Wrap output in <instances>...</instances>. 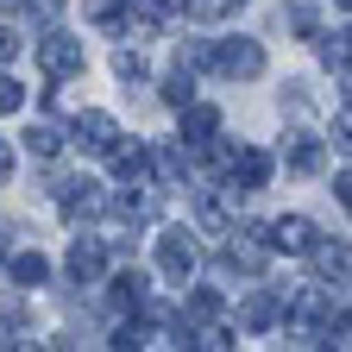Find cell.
Returning <instances> with one entry per match:
<instances>
[{
  "instance_id": "cell-1",
  "label": "cell",
  "mask_w": 352,
  "mask_h": 352,
  "mask_svg": "<svg viewBox=\"0 0 352 352\" xmlns=\"http://www.w3.org/2000/svg\"><path fill=\"white\" fill-rule=\"evenodd\" d=\"M208 63L227 76V82H258L264 76V44L258 38H227V44H214Z\"/></svg>"
},
{
  "instance_id": "cell-2",
  "label": "cell",
  "mask_w": 352,
  "mask_h": 352,
  "mask_svg": "<svg viewBox=\"0 0 352 352\" xmlns=\"http://www.w3.org/2000/svg\"><path fill=\"white\" fill-rule=\"evenodd\" d=\"M220 164H227V183H233L239 195H252V189H264V183H271V157H264V151H252V145L220 151Z\"/></svg>"
},
{
  "instance_id": "cell-3",
  "label": "cell",
  "mask_w": 352,
  "mask_h": 352,
  "mask_svg": "<svg viewBox=\"0 0 352 352\" xmlns=\"http://www.w3.org/2000/svg\"><path fill=\"white\" fill-rule=\"evenodd\" d=\"M38 63H44V76L51 82H69V76H82V38H69V32H51L38 44Z\"/></svg>"
},
{
  "instance_id": "cell-4",
  "label": "cell",
  "mask_w": 352,
  "mask_h": 352,
  "mask_svg": "<svg viewBox=\"0 0 352 352\" xmlns=\"http://www.w3.org/2000/svg\"><path fill=\"white\" fill-rule=\"evenodd\" d=\"M233 208H239V189L233 183H214V189H195V214L208 233H227L233 227Z\"/></svg>"
},
{
  "instance_id": "cell-5",
  "label": "cell",
  "mask_w": 352,
  "mask_h": 352,
  "mask_svg": "<svg viewBox=\"0 0 352 352\" xmlns=\"http://www.w3.org/2000/svg\"><path fill=\"white\" fill-rule=\"evenodd\" d=\"M258 239L271 245V252H308V245H315V220L283 214V220H271V227H258Z\"/></svg>"
},
{
  "instance_id": "cell-6",
  "label": "cell",
  "mask_w": 352,
  "mask_h": 352,
  "mask_svg": "<svg viewBox=\"0 0 352 352\" xmlns=\"http://www.w3.org/2000/svg\"><path fill=\"white\" fill-rule=\"evenodd\" d=\"M157 271H164V283H189L195 277V245H189V233H164L157 239Z\"/></svg>"
},
{
  "instance_id": "cell-7",
  "label": "cell",
  "mask_w": 352,
  "mask_h": 352,
  "mask_svg": "<svg viewBox=\"0 0 352 352\" xmlns=\"http://www.w3.org/2000/svg\"><path fill=\"white\" fill-rule=\"evenodd\" d=\"M76 145H82L88 157H107V151L120 145V126H113L107 113H76Z\"/></svg>"
},
{
  "instance_id": "cell-8",
  "label": "cell",
  "mask_w": 352,
  "mask_h": 352,
  "mask_svg": "<svg viewBox=\"0 0 352 352\" xmlns=\"http://www.w3.org/2000/svg\"><path fill=\"white\" fill-rule=\"evenodd\" d=\"M220 258H227V264H233V271H245V277H258V271H264V258H271V245H264V239H258V227H245L239 239H227V245H220Z\"/></svg>"
},
{
  "instance_id": "cell-9",
  "label": "cell",
  "mask_w": 352,
  "mask_h": 352,
  "mask_svg": "<svg viewBox=\"0 0 352 352\" xmlns=\"http://www.w3.org/2000/svg\"><path fill=\"white\" fill-rule=\"evenodd\" d=\"M57 201H63V214H69V220H95V214L107 208L101 183H88V176H76V183H63V189H57Z\"/></svg>"
},
{
  "instance_id": "cell-10",
  "label": "cell",
  "mask_w": 352,
  "mask_h": 352,
  "mask_svg": "<svg viewBox=\"0 0 352 352\" xmlns=\"http://www.w3.org/2000/svg\"><path fill=\"white\" fill-rule=\"evenodd\" d=\"M283 164H289L296 176H315V170L327 164V151H321L315 132H289V139H283Z\"/></svg>"
},
{
  "instance_id": "cell-11",
  "label": "cell",
  "mask_w": 352,
  "mask_h": 352,
  "mask_svg": "<svg viewBox=\"0 0 352 352\" xmlns=\"http://www.w3.org/2000/svg\"><path fill=\"white\" fill-rule=\"evenodd\" d=\"M63 264H69V277H76V283H95V277L107 271V245H101V239H76Z\"/></svg>"
},
{
  "instance_id": "cell-12",
  "label": "cell",
  "mask_w": 352,
  "mask_h": 352,
  "mask_svg": "<svg viewBox=\"0 0 352 352\" xmlns=\"http://www.w3.org/2000/svg\"><path fill=\"white\" fill-rule=\"evenodd\" d=\"M214 132H220V113H214L208 101H183V139H189V145H208Z\"/></svg>"
},
{
  "instance_id": "cell-13",
  "label": "cell",
  "mask_w": 352,
  "mask_h": 352,
  "mask_svg": "<svg viewBox=\"0 0 352 352\" xmlns=\"http://www.w3.org/2000/svg\"><path fill=\"white\" fill-rule=\"evenodd\" d=\"M113 176H126V183H145V170H151V151L145 145H113Z\"/></svg>"
},
{
  "instance_id": "cell-14",
  "label": "cell",
  "mask_w": 352,
  "mask_h": 352,
  "mask_svg": "<svg viewBox=\"0 0 352 352\" xmlns=\"http://www.w3.org/2000/svg\"><path fill=\"white\" fill-rule=\"evenodd\" d=\"M145 296H151V277H145V271L113 277V308H145Z\"/></svg>"
},
{
  "instance_id": "cell-15",
  "label": "cell",
  "mask_w": 352,
  "mask_h": 352,
  "mask_svg": "<svg viewBox=\"0 0 352 352\" xmlns=\"http://www.w3.org/2000/svg\"><path fill=\"white\" fill-rule=\"evenodd\" d=\"M25 151H32V157H57V151H63V132H57L51 120H38V126L25 132Z\"/></svg>"
},
{
  "instance_id": "cell-16",
  "label": "cell",
  "mask_w": 352,
  "mask_h": 352,
  "mask_svg": "<svg viewBox=\"0 0 352 352\" xmlns=\"http://www.w3.org/2000/svg\"><path fill=\"white\" fill-rule=\"evenodd\" d=\"M277 321V296H252L245 308H239V327H252V333H264Z\"/></svg>"
},
{
  "instance_id": "cell-17",
  "label": "cell",
  "mask_w": 352,
  "mask_h": 352,
  "mask_svg": "<svg viewBox=\"0 0 352 352\" xmlns=\"http://www.w3.org/2000/svg\"><path fill=\"white\" fill-rule=\"evenodd\" d=\"M44 277H51V264H44L38 252H19V258H13V283H19V289H38Z\"/></svg>"
},
{
  "instance_id": "cell-18",
  "label": "cell",
  "mask_w": 352,
  "mask_h": 352,
  "mask_svg": "<svg viewBox=\"0 0 352 352\" xmlns=\"http://www.w3.org/2000/svg\"><path fill=\"white\" fill-rule=\"evenodd\" d=\"M308 252H315V271L321 277H346L352 271V252L346 245H308Z\"/></svg>"
},
{
  "instance_id": "cell-19",
  "label": "cell",
  "mask_w": 352,
  "mask_h": 352,
  "mask_svg": "<svg viewBox=\"0 0 352 352\" xmlns=\"http://www.w3.org/2000/svg\"><path fill=\"white\" fill-rule=\"evenodd\" d=\"M164 101H170V107H183V101H195V82H189V69H183V63L170 69V82H164Z\"/></svg>"
},
{
  "instance_id": "cell-20",
  "label": "cell",
  "mask_w": 352,
  "mask_h": 352,
  "mask_svg": "<svg viewBox=\"0 0 352 352\" xmlns=\"http://www.w3.org/2000/svg\"><path fill=\"white\" fill-rule=\"evenodd\" d=\"M233 7H239V0H183V13H189V19H227Z\"/></svg>"
},
{
  "instance_id": "cell-21",
  "label": "cell",
  "mask_w": 352,
  "mask_h": 352,
  "mask_svg": "<svg viewBox=\"0 0 352 352\" xmlns=\"http://www.w3.org/2000/svg\"><path fill=\"white\" fill-rule=\"evenodd\" d=\"M214 315H220V296L214 289H195L189 296V321H214Z\"/></svg>"
},
{
  "instance_id": "cell-22",
  "label": "cell",
  "mask_w": 352,
  "mask_h": 352,
  "mask_svg": "<svg viewBox=\"0 0 352 352\" xmlns=\"http://www.w3.org/2000/svg\"><path fill=\"white\" fill-rule=\"evenodd\" d=\"M88 19H95V25H120V19H126V0H95Z\"/></svg>"
},
{
  "instance_id": "cell-23",
  "label": "cell",
  "mask_w": 352,
  "mask_h": 352,
  "mask_svg": "<svg viewBox=\"0 0 352 352\" xmlns=\"http://www.w3.org/2000/svg\"><path fill=\"white\" fill-rule=\"evenodd\" d=\"M113 76H120V82H139V76H145V57H139V51H120V57H113Z\"/></svg>"
},
{
  "instance_id": "cell-24",
  "label": "cell",
  "mask_w": 352,
  "mask_h": 352,
  "mask_svg": "<svg viewBox=\"0 0 352 352\" xmlns=\"http://www.w3.org/2000/svg\"><path fill=\"white\" fill-rule=\"evenodd\" d=\"M19 107H25V88L13 76H0V113H19Z\"/></svg>"
},
{
  "instance_id": "cell-25",
  "label": "cell",
  "mask_w": 352,
  "mask_h": 352,
  "mask_svg": "<svg viewBox=\"0 0 352 352\" xmlns=\"http://www.w3.org/2000/svg\"><path fill=\"white\" fill-rule=\"evenodd\" d=\"M333 145L352 157V113H340V120H333Z\"/></svg>"
},
{
  "instance_id": "cell-26",
  "label": "cell",
  "mask_w": 352,
  "mask_h": 352,
  "mask_svg": "<svg viewBox=\"0 0 352 352\" xmlns=\"http://www.w3.org/2000/svg\"><path fill=\"white\" fill-rule=\"evenodd\" d=\"M13 57H19V38H13L7 25H0V63H13Z\"/></svg>"
},
{
  "instance_id": "cell-27",
  "label": "cell",
  "mask_w": 352,
  "mask_h": 352,
  "mask_svg": "<svg viewBox=\"0 0 352 352\" xmlns=\"http://www.w3.org/2000/svg\"><path fill=\"white\" fill-rule=\"evenodd\" d=\"M25 7H38V19H57V13H63V0H25Z\"/></svg>"
},
{
  "instance_id": "cell-28",
  "label": "cell",
  "mask_w": 352,
  "mask_h": 352,
  "mask_svg": "<svg viewBox=\"0 0 352 352\" xmlns=\"http://www.w3.org/2000/svg\"><path fill=\"white\" fill-rule=\"evenodd\" d=\"M333 195H340V208H352V170H346L340 183H333Z\"/></svg>"
},
{
  "instance_id": "cell-29",
  "label": "cell",
  "mask_w": 352,
  "mask_h": 352,
  "mask_svg": "<svg viewBox=\"0 0 352 352\" xmlns=\"http://www.w3.org/2000/svg\"><path fill=\"white\" fill-rule=\"evenodd\" d=\"M13 176V151H7V139H0V183Z\"/></svg>"
},
{
  "instance_id": "cell-30",
  "label": "cell",
  "mask_w": 352,
  "mask_h": 352,
  "mask_svg": "<svg viewBox=\"0 0 352 352\" xmlns=\"http://www.w3.org/2000/svg\"><path fill=\"white\" fill-rule=\"evenodd\" d=\"M0 13H25V0H0Z\"/></svg>"
},
{
  "instance_id": "cell-31",
  "label": "cell",
  "mask_w": 352,
  "mask_h": 352,
  "mask_svg": "<svg viewBox=\"0 0 352 352\" xmlns=\"http://www.w3.org/2000/svg\"><path fill=\"white\" fill-rule=\"evenodd\" d=\"M346 38H352V32H346ZM346 57H352V44H346Z\"/></svg>"
}]
</instances>
